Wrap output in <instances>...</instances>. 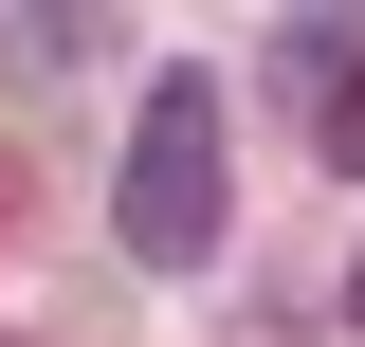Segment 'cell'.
<instances>
[{
  "instance_id": "obj_3",
  "label": "cell",
  "mask_w": 365,
  "mask_h": 347,
  "mask_svg": "<svg viewBox=\"0 0 365 347\" xmlns=\"http://www.w3.org/2000/svg\"><path fill=\"white\" fill-rule=\"evenodd\" d=\"M347 329H365V256H347Z\"/></svg>"
},
{
  "instance_id": "obj_1",
  "label": "cell",
  "mask_w": 365,
  "mask_h": 347,
  "mask_svg": "<svg viewBox=\"0 0 365 347\" xmlns=\"http://www.w3.org/2000/svg\"><path fill=\"white\" fill-rule=\"evenodd\" d=\"M128 256L146 274L220 256V74H146V110H128Z\"/></svg>"
},
{
  "instance_id": "obj_2",
  "label": "cell",
  "mask_w": 365,
  "mask_h": 347,
  "mask_svg": "<svg viewBox=\"0 0 365 347\" xmlns=\"http://www.w3.org/2000/svg\"><path fill=\"white\" fill-rule=\"evenodd\" d=\"M311 146H329V165H347V183H365V74H347V91H329V129H311Z\"/></svg>"
}]
</instances>
